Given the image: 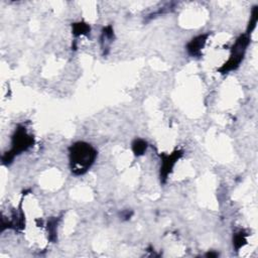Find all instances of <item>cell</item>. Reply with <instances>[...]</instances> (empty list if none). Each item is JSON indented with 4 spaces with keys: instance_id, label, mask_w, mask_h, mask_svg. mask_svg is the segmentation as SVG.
Segmentation results:
<instances>
[{
    "instance_id": "1",
    "label": "cell",
    "mask_w": 258,
    "mask_h": 258,
    "mask_svg": "<svg viewBox=\"0 0 258 258\" xmlns=\"http://www.w3.org/2000/svg\"><path fill=\"white\" fill-rule=\"evenodd\" d=\"M70 167L75 176L87 173L94 165L97 152L92 145L83 141L74 143L70 147Z\"/></svg>"
},
{
    "instance_id": "2",
    "label": "cell",
    "mask_w": 258,
    "mask_h": 258,
    "mask_svg": "<svg viewBox=\"0 0 258 258\" xmlns=\"http://www.w3.org/2000/svg\"><path fill=\"white\" fill-rule=\"evenodd\" d=\"M250 43L249 39V33L243 34L240 38L237 39L235 45L232 47V53L231 56L228 60V62L220 69V72L222 74H226L230 71L236 70L240 63L242 62V60L244 58L245 52H246V48Z\"/></svg>"
},
{
    "instance_id": "3",
    "label": "cell",
    "mask_w": 258,
    "mask_h": 258,
    "mask_svg": "<svg viewBox=\"0 0 258 258\" xmlns=\"http://www.w3.org/2000/svg\"><path fill=\"white\" fill-rule=\"evenodd\" d=\"M33 143V139L29 135L24 128L17 129L14 138H12V152L17 154L18 152L27 151Z\"/></svg>"
},
{
    "instance_id": "4",
    "label": "cell",
    "mask_w": 258,
    "mask_h": 258,
    "mask_svg": "<svg viewBox=\"0 0 258 258\" xmlns=\"http://www.w3.org/2000/svg\"><path fill=\"white\" fill-rule=\"evenodd\" d=\"M209 34H202L193 39L188 45V52L193 57H198L201 55V51L205 46Z\"/></svg>"
},
{
    "instance_id": "5",
    "label": "cell",
    "mask_w": 258,
    "mask_h": 258,
    "mask_svg": "<svg viewBox=\"0 0 258 258\" xmlns=\"http://www.w3.org/2000/svg\"><path fill=\"white\" fill-rule=\"evenodd\" d=\"M182 155L181 152H176L173 154L170 155H166L163 158V167H162V171H161V177L163 179H167V177L168 176V174L173 169L176 162L180 158V156Z\"/></svg>"
},
{
    "instance_id": "6",
    "label": "cell",
    "mask_w": 258,
    "mask_h": 258,
    "mask_svg": "<svg viewBox=\"0 0 258 258\" xmlns=\"http://www.w3.org/2000/svg\"><path fill=\"white\" fill-rule=\"evenodd\" d=\"M89 31H90V27L87 23L78 22L73 24V33L77 36L81 34H87Z\"/></svg>"
},
{
    "instance_id": "7",
    "label": "cell",
    "mask_w": 258,
    "mask_h": 258,
    "mask_svg": "<svg viewBox=\"0 0 258 258\" xmlns=\"http://www.w3.org/2000/svg\"><path fill=\"white\" fill-rule=\"evenodd\" d=\"M146 149H147V143L143 140L138 139L133 142V152L135 155H137V156L142 155L145 152Z\"/></svg>"
},
{
    "instance_id": "8",
    "label": "cell",
    "mask_w": 258,
    "mask_h": 258,
    "mask_svg": "<svg viewBox=\"0 0 258 258\" xmlns=\"http://www.w3.org/2000/svg\"><path fill=\"white\" fill-rule=\"evenodd\" d=\"M257 18H258V9H257V6H255L254 9L252 10V15H251V19H250V23H249L250 32L254 30V28L256 26Z\"/></svg>"
},
{
    "instance_id": "9",
    "label": "cell",
    "mask_w": 258,
    "mask_h": 258,
    "mask_svg": "<svg viewBox=\"0 0 258 258\" xmlns=\"http://www.w3.org/2000/svg\"><path fill=\"white\" fill-rule=\"evenodd\" d=\"M245 242H246V240H245L244 238V235L242 234V232L238 233V234L235 235V238H234V245H235V247L237 249H239L240 247H242L243 245L245 244Z\"/></svg>"
}]
</instances>
